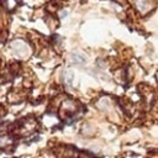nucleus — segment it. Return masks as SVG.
Masks as SVG:
<instances>
[{"mask_svg":"<svg viewBox=\"0 0 158 158\" xmlns=\"http://www.w3.org/2000/svg\"><path fill=\"white\" fill-rule=\"evenodd\" d=\"M70 57H72V60H73L74 64H80V65L85 64V57L81 56V54H79V53H72Z\"/></svg>","mask_w":158,"mask_h":158,"instance_id":"1","label":"nucleus"},{"mask_svg":"<svg viewBox=\"0 0 158 158\" xmlns=\"http://www.w3.org/2000/svg\"><path fill=\"white\" fill-rule=\"evenodd\" d=\"M73 78H74V73H73L72 70L64 72V81H65L68 85H72V84H73Z\"/></svg>","mask_w":158,"mask_h":158,"instance_id":"2","label":"nucleus"},{"mask_svg":"<svg viewBox=\"0 0 158 158\" xmlns=\"http://www.w3.org/2000/svg\"><path fill=\"white\" fill-rule=\"evenodd\" d=\"M137 5H138V7H139L141 10H143V11L148 7V5H147L146 0H138V1H137Z\"/></svg>","mask_w":158,"mask_h":158,"instance_id":"3","label":"nucleus"}]
</instances>
